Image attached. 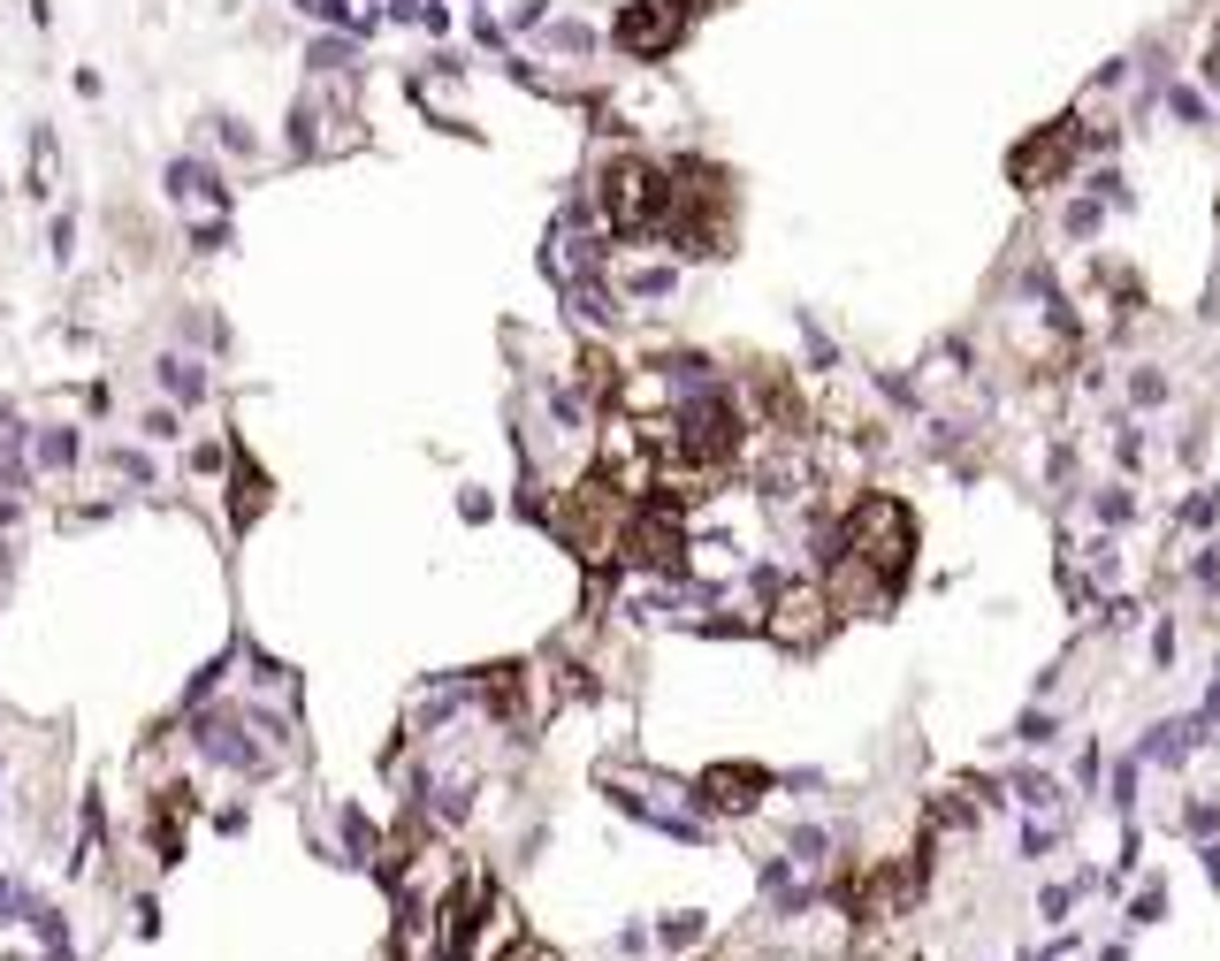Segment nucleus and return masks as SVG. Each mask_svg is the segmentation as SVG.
Instances as JSON below:
<instances>
[{"mask_svg": "<svg viewBox=\"0 0 1220 961\" xmlns=\"http://www.w3.org/2000/svg\"><path fill=\"white\" fill-rule=\"evenodd\" d=\"M878 573V596L893 603L901 596V580H908L915 565V519L908 504H893V496H862L855 511H847V550H839V588H832V603L847 596V580L855 573Z\"/></svg>", "mask_w": 1220, "mask_h": 961, "instance_id": "1", "label": "nucleus"}, {"mask_svg": "<svg viewBox=\"0 0 1220 961\" xmlns=\"http://www.w3.org/2000/svg\"><path fill=\"white\" fill-rule=\"evenodd\" d=\"M610 38H618L633 61H641V54H671V46H679V8H671V0H633V8L610 23Z\"/></svg>", "mask_w": 1220, "mask_h": 961, "instance_id": "2", "label": "nucleus"}, {"mask_svg": "<svg viewBox=\"0 0 1220 961\" xmlns=\"http://www.w3.org/2000/svg\"><path fill=\"white\" fill-rule=\"evenodd\" d=\"M1068 154H1075V123H1053L1046 138H1030V146L1015 154V183H1023V191H1038V183H1053V176H1061V168H1068Z\"/></svg>", "mask_w": 1220, "mask_h": 961, "instance_id": "3", "label": "nucleus"}, {"mask_svg": "<svg viewBox=\"0 0 1220 961\" xmlns=\"http://www.w3.org/2000/svg\"><path fill=\"white\" fill-rule=\"evenodd\" d=\"M756 787H770V779L748 771V764H741V771H710V779H702V801H710V809H756Z\"/></svg>", "mask_w": 1220, "mask_h": 961, "instance_id": "4", "label": "nucleus"}, {"mask_svg": "<svg viewBox=\"0 0 1220 961\" xmlns=\"http://www.w3.org/2000/svg\"><path fill=\"white\" fill-rule=\"evenodd\" d=\"M160 389H168L176 405H199V397H206L214 382H206V366H199L191 351H168V359H160Z\"/></svg>", "mask_w": 1220, "mask_h": 961, "instance_id": "5", "label": "nucleus"}, {"mask_svg": "<svg viewBox=\"0 0 1220 961\" xmlns=\"http://www.w3.org/2000/svg\"><path fill=\"white\" fill-rule=\"evenodd\" d=\"M168 199H214V206H222L229 191H222V176H214L206 160H168Z\"/></svg>", "mask_w": 1220, "mask_h": 961, "instance_id": "6", "label": "nucleus"}, {"mask_svg": "<svg viewBox=\"0 0 1220 961\" xmlns=\"http://www.w3.org/2000/svg\"><path fill=\"white\" fill-rule=\"evenodd\" d=\"M38 466H54V474L77 466V436H69V428H46V436H38Z\"/></svg>", "mask_w": 1220, "mask_h": 961, "instance_id": "7", "label": "nucleus"}, {"mask_svg": "<svg viewBox=\"0 0 1220 961\" xmlns=\"http://www.w3.org/2000/svg\"><path fill=\"white\" fill-rule=\"evenodd\" d=\"M351 54H359L351 38H313V54H305V61H313V69H336V61H351Z\"/></svg>", "mask_w": 1220, "mask_h": 961, "instance_id": "8", "label": "nucleus"}, {"mask_svg": "<svg viewBox=\"0 0 1220 961\" xmlns=\"http://www.w3.org/2000/svg\"><path fill=\"white\" fill-rule=\"evenodd\" d=\"M305 15H313V23H359V15H351V0H298Z\"/></svg>", "mask_w": 1220, "mask_h": 961, "instance_id": "9", "label": "nucleus"}, {"mask_svg": "<svg viewBox=\"0 0 1220 961\" xmlns=\"http://www.w3.org/2000/svg\"><path fill=\"white\" fill-rule=\"evenodd\" d=\"M146 436H160V443H168V436H183V420H176V405H152V412H146Z\"/></svg>", "mask_w": 1220, "mask_h": 961, "instance_id": "10", "label": "nucleus"}, {"mask_svg": "<svg viewBox=\"0 0 1220 961\" xmlns=\"http://www.w3.org/2000/svg\"><path fill=\"white\" fill-rule=\"evenodd\" d=\"M687 939H702V916H671L664 924V947H687Z\"/></svg>", "mask_w": 1220, "mask_h": 961, "instance_id": "11", "label": "nucleus"}, {"mask_svg": "<svg viewBox=\"0 0 1220 961\" xmlns=\"http://www.w3.org/2000/svg\"><path fill=\"white\" fill-rule=\"evenodd\" d=\"M115 474H131V480H152V459H146V451H115Z\"/></svg>", "mask_w": 1220, "mask_h": 961, "instance_id": "12", "label": "nucleus"}, {"mask_svg": "<svg viewBox=\"0 0 1220 961\" xmlns=\"http://www.w3.org/2000/svg\"><path fill=\"white\" fill-rule=\"evenodd\" d=\"M222 146H229V154H252V131H245L237 115H222Z\"/></svg>", "mask_w": 1220, "mask_h": 961, "instance_id": "13", "label": "nucleus"}, {"mask_svg": "<svg viewBox=\"0 0 1220 961\" xmlns=\"http://www.w3.org/2000/svg\"><path fill=\"white\" fill-rule=\"evenodd\" d=\"M191 245H199V252H214V245H229V222H199V229H191Z\"/></svg>", "mask_w": 1220, "mask_h": 961, "instance_id": "14", "label": "nucleus"}, {"mask_svg": "<svg viewBox=\"0 0 1220 961\" xmlns=\"http://www.w3.org/2000/svg\"><path fill=\"white\" fill-rule=\"evenodd\" d=\"M69 252H77V222L61 214V222H54V260H69Z\"/></svg>", "mask_w": 1220, "mask_h": 961, "instance_id": "15", "label": "nucleus"}, {"mask_svg": "<svg viewBox=\"0 0 1220 961\" xmlns=\"http://www.w3.org/2000/svg\"><path fill=\"white\" fill-rule=\"evenodd\" d=\"M504 961H557V954H550V947H511Z\"/></svg>", "mask_w": 1220, "mask_h": 961, "instance_id": "16", "label": "nucleus"}, {"mask_svg": "<svg viewBox=\"0 0 1220 961\" xmlns=\"http://www.w3.org/2000/svg\"><path fill=\"white\" fill-rule=\"evenodd\" d=\"M679 8H702V0H679Z\"/></svg>", "mask_w": 1220, "mask_h": 961, "instance_id": "17", "label": "nucleus"}]
</instances>
